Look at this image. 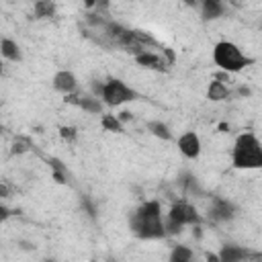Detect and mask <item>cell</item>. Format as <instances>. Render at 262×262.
I'll return each instance as SVG.
<instances>
[{
  "instance_id": "277c9868",
  "label": "cell",
  "mask_w": 262,
  "mask_h": 262,
  "mask_svg": "<svg viewBox=\"0 0 262 262\" xmlns=\"http://www.w3.org/2000/svg\"><path fill=\"white\" fill-rule=\"evenodd\" d=\"M137 98V92L127 86L123 80L119 78H108L106 82H102V94H100V102L106 106H123L127 102H133Z\"/></svg>"
},
{
  "instance_id": "ac0fdd59",
  "label": "cell",
  "mask_w": 262,
  "mask_h": 262,
  "mask_svg": "<svg viewBox=\"0 0 262 262\" xmlns=\"http://www.w3.org/2000/svg\"><path fill=\"white\" fill-rule=\"evenodd\" d=\"M33 10H35L37 18H49L55 14V4L53 2H35Z\"/></svg>"
},
{
  "instance_id": "9a60e30c",
  "label": "cell",
  "mask_w": 262,
  "mask_h": 262,
  "mask_svg": "<svg viewBox=\"0 0 262 262\" xmlns=\"http://www.w3.org/2000/svg\"><path fill=\"white\" fill-rule=\"evenodd\" d=\"M168 262H194V252L184 244H176L168 256Z\"/></svg>"
},
{
  "instance_id": "9c48e42d",
  "label": "cell",
  "mask_w": 262,
  "mask_h": 262,
  "mask_svg": "<svg viewBox=\"0 0 262 262\" xmlns=\"http://www.w3.org/2000/svg\"><path fill=\"white\" fill-rule=\"evenodd\" d=\"M209 215L213 221H229L235 217V205L227 199H215L209 209Z\"/></svg>"
},
{
  "instance_id": "7402d4cb",
  "label": "cell",
  "mask_w": 262,
  "mask_h": 262,
  "mask_svg": "<svg viewBox=\"0 0 262 262\" xmlns=\"http://www.w3.org/2000/svg\"><path fill=\"white\" fill-rule=\"evenodd\" d=\"M12 151H14V154H23V151H27V147H25V143H16V141H14Z\"/></svg>"
},
{
  "instance_id": "ffe728a7",
  "label": "cell",
  "mask_w": 262,
  "mask_h": 262,
  "mask_svg": "<svg viewBox=\"0 0 262 262\" xmlns=\"http://www.w3.org/2000/svg\"><path fill=\"white\" fill-rule=\"evenodd\" d=\"M10 215H12V213H10V209H8L4 203H0V223H4Z\"/></svg>"
},
{
  "instance_id": "ba28073f",
  "label": "cell",
  "mask_w": 262,
  "mask_h": 262,
  "mask_svg": "<svg viewBox=\"0 0 262 262\" xmlns=\"http://www.w3.org/2000/svg\"><path fill=\"white\" fill-rule=\"evenodd\" d=\"M51 84H53V88H55L57 92H61V94H66V96L78 92V80H76V76H74L70 70H59V72L53 76Z\"/></svg>"
},
{
  "instance_id": "30bf717a",
  "label": "cell",
  "mask_w": 262,
  "mask_h": 262,
  "mask_svg": "<svg viewBox=\"0 0 262 262\" xmlns=\"http://www.w3.org/2000/svg\"><path fill=\"white\" fill-rule=\"evenodd\" d=\"M66 100L68 102H74L76 106H80L86 113H92V115H100L102 113V102L98 98H94L92 94H78V92H74Z\"/></svg>"
},
{
  "instance_id": "5bb4252c",
  "label": "cell",
  "mask_w": 262,
  "mask_h": 262,
  "mask_svg": "<svg viewBox=\"0 0 262 262\" xmlns=\"http://www.w3.org/2000/svg\"><path fill=\"white\" fill-rule=\"evenodd\" d=\"M229 88H227V84L225 82H221V80H213L211 84H209V88H207V98L209 100H213V102H221V100H227L229 98Z\"/></svg>"
},
{
  "instance_id": "e0dca14e",
  "label": "cell",
  "mask_w": 262,
  "mask_h": 262,
  "mask_svg": "<svg viewBox=\"0 0 262 262\" xmlns=\"http://www.w3.org/2000/svg\"><path fill=\"white\" fill-rule=\"evenodd\" d=\"M100 125L104 131H113V133H123V123L117 119V115H102Z\"/></svg>"
},
{
  "instance_id": "5b68a950",
  "label": "cell",
  "mask_w": 262,
  "mask_h": 262,
  "mask_svg": "<svg viewBox=\"0 0 262 262\" xmlns=\"http://www.w3.org/2000/svg\"><path fill=\"white\" fill-rule=\"evenodd\" d=\"M166 217L172 219L174 223L182 225V227H186V225H199V223H201V215H199L196 209H194L190 203H186V201H176V203L170 207V211H168Z\"/></svg>"
},
{
  "instance_id": "603a6c76",
  "label": "cell",
  "mask_w": 262,
  "mask_h": 262,
  "mask_svg": "<svg viewBox=\"0 0 262 262\" xmlns=\"http://www.w3.org/2000/svg\"><path fill=\"white\" fill-rule=\"evenodd\" d=\"M205 260H207V262H219L217 254H213V252H207V254H205Z\"/></svg>"
},
{
  "instance_id": "3957f363",
  "label": "cell",
  "mask_w": 262,
  "mask_h": 262,
  "mask_svg": "<svg viewBox=\"0 0 262 262\" xmlns=\"http://www.w3.org/2000/svg\"><path fill=\"white\" fill-rule=\"evenodd\" d=\"M213 61L219 70H223L227 74H237V72L246 70L254 59L250 55H246L242 51V47L235 45L233 41H217L213 47Z\"/></svg>"
},
{
  "instance_id": "7a4b0ae2",
  "label": "cell",
  "mask_w": 262,
  "mask_h": 262,
  "mask_svg": "<svg viewBox=\"0 0 262 262\" xmlns=\"http://www.w3.org/2000/svg\"><path fill=\"white\" fill-rule=\"evenodd\" d=\"M231 164L237 170H256L262 166V143L254 133L246 131L235 137L231 149Z\"/></svg>"
},
{
  "instance_id": "484cf974",
  "label": "cell",
  "mask_w": 262,
  "mask_h": 262,
  "mask_svg": "<svg viewBox=\"0 0 262 262\" xmlns=\"http://www.w3.org/2000/svg\"><path fill=\"white\" fill-rule=\"evenodd\" d=\"M2 72H4V68H2V61H0V74H2Z\"/></svg>"
},
{
  "instance_id": "7c38bea8",
  "label": "cell",
  "mask_w": 262,
  "mask_h": 262,
  "mask_svg": "<svg viewBox=\"0 0 262 262\" xmlns=\"http://www.w3.org/2000/svg\"><path fill=\"white\" fill-rule=\"evenodd\" d=\"M0 55H2L4 59L12 61V63L23 59V51H20V45H18L16 41L8 39V37L0 39Z\"/></svg>"
},
{
  "instance_id": "cb8c5ba5",
  "label": "cell",
  "mask_w": 262,
  "mask_h": 262,
  "mask_svg": "<svg viewBox=\"0 0 262 262\" xmlns=\"http://www.w3.org/2000/svg\"><path fill=\"white\" fill-rule=\"evenodd\" d=\"M0 196H8V186L6 184H0Z\"/></svg>"
},
{
  "instance_id": "4316f807",
  "label": "cell",
  "mask_w": 262,
  "mask_h": 262,
  "mask_svg": "<svg viewBox=\"0 0 262 262\" xmlns=\"http://www.w3.org/2000/svg\"><path fill=\"white\" fill-rule=\"evenodd\" d=\"M45 262H55V260H45Z\"/></svg>"
},
{
  "instance_id": "8992f818",
  "label": "cell",
  "mask_w": 262,
  "mask_h": 262,
  "mask_svg": "<svg viewBox=\"0 0 262 262\" xmlns=\"http://www.w3.org/2000/svg\"><path fill=\"white\" fill-rule=\"evenodd\" d=\"M217 258L219 262H250L252 258H260L258 254H254L252 250L244 248V246H237V244H223L221 250L217 252Z\"/></svg>"
},
{
  "instance_id": "52a82bcc",
  "label": "cell",
  "mask_w": 262,
  "mask_h": 262,
  "mask_svg": "<svg viewBox=\"0 0 262 262\" xmlns=\"http://www.w3.org/2000/svg\"><path fill=\"white\" fill-rule=\"evenodd\" d=\"M176 145L180 149V154L188 160H196L201 156V137L196 135V131H184L178 139H176Z\"/></svg>"
},
{
  "instance_id": "4fadbf2b",
  "label": "cell",
  "mask_w": 262,
  "mask_h": 262,
  "mask_svg": "<svg viewBox=\"0 0 262 262\" xmlns=\"http://www.w3.org/2000/svg\"><path fill=\"white\" fill-rule=\"evenodd\" d=\"M223 12H225V6L219 0H205L201 4V16H203V20H215Z\"/></svg>"
},
{
  "instance_id": "83f0119b",
  "label": "cell",
  "mask_w": 262,
  "mask_h": 262,
  "mask_svg": "<svg viewBox=\"0 0 262 262\" xmlns=\"http://www.w3.org/2000/svg\"><path fill=\"white\" fill-rule=\"evenodd\" d=\"M0 133H2V125H0Z\"/></svg>"
},
{
  "instance_id": "d4e9b609",
  "label": "cell",
  "mask_w": 262,
  "mask_h": 262,
  "mask_svg": "<svg viewBox=\"0 0 262 262\" xmlns=\"http://www.w3.org/2000/svg\"><path fill=\"white\" fill-rule=\"evenodd\" d=\"M239 94H246V96H248V94H250V88H248V86H242V88H239Z\"/></svg>"
},
{
  "instance_id": "8fae6325",
  "label": "cell",
  "mask_w": 262,
  "mask_h": 262,
  "mask_svg": "<svg viewBox=\"0 0 262 262\" xmlns=\"http://www.w3.org/2000/svg\"><path fill=\"white\" fill-rule=\"evenodd\" d=\"M135 61L141 66V68H147V70H166V61L162 55L154 53V51H143L139 55H135Z\"/></svg>"
},
{
  "instance_id": "44dd1931",
  "label": "cell",
  "mask_w": 262,
  "mask_h": 262,
  "mask_svg": "<svg viewBox=\"0 0 262 262\" xmlns=\"http://www.w3.org/2000/svg\"><path fill=\"white\" fill-rule=\"evenodd\" d=\"M117 119H119L121 123H125V121H129V119H133V115H131L129 111H123L121 115H117Z\"/></svg>"
},
{
  "instance_id": "6da1fadb",
  "label": "cell",
  "mask_w": 262,
  "mask_h": 262,
  "mask_svg": "<svg viewBox=\"0 0 262 262\" xmlns=\"http://www.w3.org/2000/svg\"><path fill=\"white\" fill-rule=\"evenodd\" d=\"M131 231L139 239H162L164 233V213L160 201H145L135 209V213L129 219Z\"/></svg>"
},
{
  "instance_id": "d6986e66",
  "label": "cell",
  "mask_w": 262,
  "mask_h": 262,
  "mask_svg": "<svg viewBox=\"0 0 262 262\" xmlns=\"http://www.w3.org/2000/svg\"><path fill=\"white\" fill-rule=\"evenodd\" d=\"M59 135H61V139H66V141H74L76 137H78V131H76V127H59Z\"/></svg>"
},
{
  "instance_id": "2e32d148",
  "label": "cell",
  "mask_w": 262,
  "mask_h": 262,
  "mask_svg": "<svg viewBox=\"0 0 262 262\" xmlns=\"http://www.w3.org/2000/svg\"><path fill=\"white\" fill-rule=\"evenodd\" d=\"M147 131L151 135H156L158 139H164V141H170L172 139V131H170V127L164 121H149L147 123Z\"/></svg>"
}]
</instances>
